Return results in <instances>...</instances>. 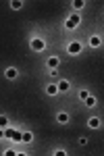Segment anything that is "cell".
Wrapping results in <instances>:
<instances>
[{"label":"cell","instance_id":"1","mask_svg":"<svg viewBox=\"0 0 104 156\" xmlns=\"http://www.w3.org/2000/svg\"><path fill=\"white\" fill-rule=\"evenodd\" d=\"M29 46L34 52H42V50L46 48V40H42V37H31L29 40Z\"/></svg>","mask_w":104,"mask_h":156},{"label":"cell","instance_id":"2","mask_svg":"<svg viewBox=\"0 0 104 156\" xmlns=\"http://www.w3.org/2000/svg\"><path fill=\"white\" fill-rule=\"evenodd\" d=\"M81 21V17H79V12H73L69 19H67V23H65V27L67 29H77V25H79Z\"/></svg>","mask_w":104,"mask_h":156},{"label":"cell","instance_id":"3","mask_svg":"<svg viewBox=\"0 0 104 156\" xmlns=\"http://www.w3.org/2000/svg\"><path fill=\"white\" fill-rule=\"evenodd\" d=\"M67 52H69L71 56H75V54H81V42H77V40H73L69 46H67Z\"/></svg>","mask_w":104,"mask_h":156},{"label":"cell","instance_id":"4","mask_svg":"<svg viewBox=\"0 0 104 156\" xmlns=\"http://www.w3.org/2000/svg\"><path fill=\"white\" fill-rule=\"evenodd\" d=\"M4 77H6V79H17V77H19V71H17V69H15V67H9V69H6V71H4Z\"/></svg>","mask_w":104,"mask_h":156},{"label":"cell","instance_id":"5","mask_svg":"<svg viewBox=\"0 0 104 156\" xmlns=\"http://www.w3.org/2000/svg\"><path fill=\"white\" fill-rule=\"evenodd\" d=\"M88 127H90V129H100V127H102V121L98 119V117H92V119L88 121Z\"/></svg>","mask_w":104,"mask_h":156},{"label":"cell","instance_id":"6","mask_svg":"<svg viewBox=\"0 0 104 156\" xmlns=\"http://www.w3.org/2000/svg\"><path fill=\"white\" fill-rule=\"evenodd\" d=\"M58 62H60V60H58V56H50V58H48V62H46V67L50 69V71H56Z\"/></svg>","mask_w":104,"mask_h":156},{"label":"cell","instance_id":"7","mask_svg":"<svg viewBox=\"0 0 104 156\" xmlns=\"http://www.w3.org/2000/svg\"><path fill=\"white\" fill-rule=\"evenodd\" d=\"M90 46H92V48H100V46H102V37L100 36H92L90 37Z\"/></svg>","mask_w":104,"mask_h":156},{"label":"cell","instance_id":"8","mask_svg":"<svg viewBox=\"0 0 104 156\" xmlns=\"http://www.w3.org/2000/svg\"><path fill=\"white\" fill-rule=\"evenodd\" d=\"M69 87H71V83L67 81V79H63V81H58V83H56L58 92H69Z\"/></svg>","mask_w":104,"mask_h":156},{"label":"cell","instance_id":"9","mask_svg":"<svg viewBox=\"0 0 104 156\" xmlns=\"http://www.w3.org/2000/svg\"><path fill=\"white\" fill-rule=\"evenodd\" d=\"M21 142L31 144V142H34V133H31V131H23V133H21Z\"/></svg>","mask_w":104,"mask_h":156},{"label":"cell","instance_id":"10","mask_svg":"<svg viewBox=\"0 0 104 156\" xmlns=\"http://www.w3.org/2000/svg\"><path fill=\"white\" fill-rule=\"evenodd\" d=\"M56 121L60 123V125H67V123H69V115H67V112H58Z\"/></svg>","mask_w":104,"mask_h":156},{"label":"cell","instance_id":"11","mask_svg":"<svg viewBox=\"0 0 104 156\" xmlns=\"http://www.w3.org/2000/svg\"><path fill=\"white\" fill-rule=\"evenodd\" d=\"M46 94H48V96H56V94H58L56 83H48V87H46Z\"/></svg>","mask_w":104,"mask_h":156},{"label":"cell","instance_id":"12","mask_svg":"<svg viewBox=\"0 0 104 156\" xmlns=\"http://www.w3.org/2000/svg\"><path fill=\"white\" fill-rule=\"evenodd\" d=\"M6 127H9V117L0 115V129H6Z\"/></svg>","mask_w":104,"mask_h":156},{"label":"cell","instance_id":"13","mask_svg":"<svg viewBox=\"0 0 104 156\" xmlns=\"http://www.w3.org/2000/svg\"><path fill=\"white\" fill-rule=\"evenodd\" d=\"M21 6H23V2H21V0H13V2H11V9H13V11H19Z\"/></svg>","mask_w":104,"mask_h":156},{"label":"cell","instance_id":"14","mask_svg":"<svg viewBox=\"0 0 104 156\" xmlns=\"http://www.w3.org/2000/svg\"><path fill=\"white\" fill-rule=\"evenodd\" d=\"M83 102H85V106H90V108H92L94 104H96V98H94V96H88L85 100H83Z\"/></svg>","mask_w":104,"mask_h":156},{"label":"cell","instance_id":"15","mask_svg":"<svg viewBox=\"0 0 104 156\" xmlns=\"http://www.w3.org/2000/svg\"><path fill=\"white\" fill-rule=\"evenodd\" d=\"M83 6H85V2H83V0H73V9H77V11H79V9H83Z\"/></svg>","mask_w":104,"mask_h":156},{"label":"cell","instance_id":"16","mask_svg":"<svg viewBox=\"0 0 104 156\" xmlns=\"http://www.w3.org/2000/svg\"><path fill=\"white\" fill-rule=\"evenodd\" d=\"M21 133H23V131H15V129H13L11 140H15V142H21Z\"/></svg>","mask_w":104,"mask_h":156},{"label":"cell","instance_id":"17","mask_svg":"<svg viewBox=\"0 0 104 156\" xmlns=\"http://www.w3.org/2000/svg\"><path fill=\"white\" fill-rule=\"evenodd\" d=\"M88 96H90V92H88V90H79V100H85Z\"/></svg>","mask_w":104,"mask_h":156},{"label":"cell","instance_id":"18","mask_svg":"<svg viewBox=\"0 0 104 156\" xmlns=\"http://www.w3.org/2000/svg\"><path fill=\"white\" fill-rule=\"evenodd\" d=\"M54 156H67V150H56Z\"/></svg>","mask_w":104,"mask_h":156},{"label":"cell","instance_id":"19","mask_svg":"<svg viewBox=\"0 0 104 156\" xmlns=\"http://www.w3.org/2000/svg\"><path fill=\"white\" fill-rule=\"evenodd\" d=\"M77 142H79V146H85V144H88V137H79Z\"/></svg>","mask_w":104,"mask_h":156},{"label":"cell","instance_id":"20","mask_svg":"<svg viewBox=\"0 0 104 156\" xmlns=\"http://www.w3.org/2000/svg\"><path fill=\"white\" fill-rule=\"evenodd\" d=\"M4 156H17V152H15V150H6V152H4Z\"/></svg>","mask_w":104,"mask_h":156},{"label":"cell","instance_id":"21","mask_svg":"<svg viewBox=\"0 0 104 156\" xmlns=\"http://www.w3.org/2000/svg\"><path fill=\"white\" fill-rule=\"evenodd\" d=\"M0 140H4V129H0Z\"/></svg>","mask_w":104,"mask_h":156},{"label":"cell","instance_id":"22","mask_svg":"<svg viewBox=\"0 0 104 156\" xmlns=\"http://www.w3.org/2000/svg\"><path fill=\"white\" fill-rule=\"evenodd\" d=\"M17 156H29V154H25V152H17Z\"/></svg>","mask_w":104,"mask_h":156}]
</instances>
